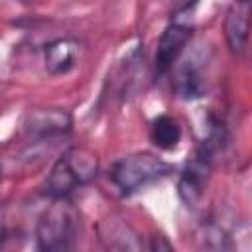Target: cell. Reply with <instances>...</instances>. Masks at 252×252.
Returning a JSON list of instances; mask_svg holds the SVG:
<instances>
[{"mask_svg":"<svg viewBox=\"0 0 252 252\" xmlns=\"http://www.w3.org/2000/svg\"><path fill=\"white\" fill-rule=\"evenodd\" d=\"M98 173V158L87 148H71L53 163L43 193L49 199H69L71 193L91 183Z\"/></svg>","mask_w":252,"mask_h":252,"instance_id":"6da1fadb","label":"cell"},{"mask_svg":"<svg viewBox=\"0 0 252 252\" xmlns=\"http://www.w3.org/2000/svg\"><path fill=\"white\" fill-rule=\"evenodd\" d=\"M173 165L152 152H134L118 161L110 169V181L120 195H134L136 191L167 177Z\"/></svg>","mask_w":252,"mask_h":252,"instance_id":"7a4b0ae2","label":"cell"},{"mask_svg":"<svg viewBox=\"0 0 252 252\" xmlns=\"http://www.w3.org/2000/svg\"><path fill=\"white\" fill-rule=\"evenodd\" d=\"M77 236V213L69 199H51L35 222V242L39 250L55 252L73 246Z\"/></svg>","mask_w":252,"mask_h":252,"instance_id":"3957f363","label":"cell"},{"mask_svg":"<svg viewBox=\"0 0 252 252\" xmlns=\"http://www.w3.org/2000/svg\"><path fill=\"white\" fill-rule=\"evenodd\" d=\"M211 156H213V146L203 144L195 154V158L185 165V169L179 175L177 195L187 207H195L205 193V185L211 173Z\"/></svg>","mask_w":252,"mask_h":252,"instance_id":"277c9868","label":"cell"},{"mask_svg":"<svg viewBox=\"0 0 252 252\" xmlns=\"http://www.w3.org/2000/svg\"><path fill=\"white\" fill-rule=\"evenodd\" d=\"M191 39V28L181 22L169 24L163 33L159 35L156 57H154V73L156 77H163L171 71V67L177 63L181 53L185 51L187 43Z\"/></svg>","mask_w":252,"mask_h":252,"instance_id":"5b68a950","label":"cell"},{"mask_svg":"<svg viewBox=\"0 0 252 252\" xmlns=\"http://www.w3.org/2000/svg\"><path fill=\"white\" fill-rule=\"evenodd\" d=\"M73 126V118L65 108H32L24 118V132L32 138H59Z\"/></svg>","mask_w":252,"mask_h":252,"instance_id":"8992f818","label":"cell"},{"mask_svg":"<svg viewBox=\"0 0 252 252\" xmlns=\"http://www.w3.org/2000/svg\"><path fill=\"white\" fill-rule=\"evenodd\" d=\"M81 57V41L75 37H57L43 47V67L49 75L59 77L73 71Z\"/></svg>","mask_w":252,"mask_h":252,"instance_id":"52a82bcc","label":"cell"},{"mask_svg":"<svg viewBox=\"0 0 252 252\" xmlns=\"http://www.w3.org/2000/svg\"><path fill=\"white\" fill-rule=\"evenodd\" d=\"M248 2H236L224 18V37L228 43V49L234 55H242L248 45Z\"/></svg>","mask_w":252,"mask_h":252,"instance_id":"ba28073f","label":"cell"},{"mask_svg":"<svg viewBox=\"0 0 252 252\" xmlns=\"http://www.w3.org/2000/svg\"><path fill=\"white\" fill-rule=\"evenodd\" d=\"M173 89H175L177 96L183 100H193V98H199L205 94L207 81H205L203 71L195 59H187L177 67Z\"/></svg>","mask_w":252,"mask_h":252,"instance_id":"9c48e42d","label":"cell"},{"mask_svg":"<svg viewBox=\"0 0 252 252\" xmlns=\"http://www.w3.org/2000/svg\"><path fill=\"white\" fill-rule=\"evenodd\" d=\"M150 140L156 148L169 152L175 150L181 140V126L169 114H159L150 124Z\"/></svg>","mask_w":252,"mask_h":252,"instance_id":"30bf717a","label":"cell"},{"mask_svg":"<svg viewBox=\"0 0 252 252\" xmlns=\"http://www.w3.org/2000/svg\"><path fill=\"white\" fill-rule=\"evenodd\" d=\"M100 238L106 240V246L110 248H142V242L138 240L134 230L124 222L108 224V232H102Z\"/></svg>","mask_w":252,"mask_h":252,"instance_id":"8fae6325","label":"cell"},{"mask_svg":"<svg viewBox=\"0 0 252 252\" xmlns=\"http://www.w3.org/2000/svg\"><path fill=\"white\" fill-rule=\"evenodd\" d=\"M201 238L203 244L209 248H228V236L222 232L220 226L217 224H207L201 230Z\"/></svg>","mask_w":252,"mask_h":252,"instance_id":"7c38bea8","label":"cell"},{"mask_svg":"<svg viewBox=\"0 0 252 252\" xmlns=\"http://www.w3.org/2000/svg\"><path fill=\"white\" fill-rule=\"evenodd\" d=\"M0 179H2V163H0Z\"/></svg>","mask_w":252,"mask_h":252,"instance_id":"4fadbf2b","label":"cell"},{"mask_svg":"<svg viewBox=\"0 0 252 252\" xmlns=\"http://www.w3.org/2000/svg\"><path fill=\"white\" fill-rule=\"evenodd\" d=\"M236 2H250V0H236Z\"/></svg>","mask_w":252,"mask_h":252,"instance_id":"5bb4252c","label":"cell"}]
</instances>
